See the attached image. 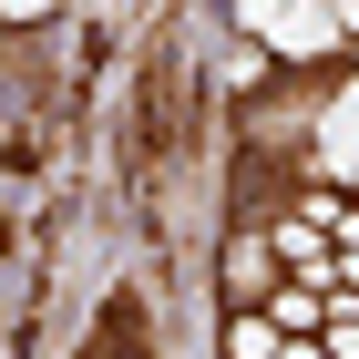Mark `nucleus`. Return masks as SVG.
I'll return each instance as SVG.
<instances>
[{"mask_svg": "<svg viewBox=\"0 0 359 359\" xmlns=\"http://www.w3.org/2000/svg\"><path fill=\"white\" fill-rule=\"evenodd\" d=\"M236 31H247L257 52H277V62H318V52H339L329 0H236Z\"/></svg>", "mask_w": 359, "mask_h": 359, "instance_id": "f257e3e1", "label": "nucleus"}, {"mask_svg": "<svg viewBox=\"0 0 359 359\" xmlns=\"http://www.w3.org/2000/svg\"><path fill=\"white\" fill-rule=\"evenodd\" d=\"M257 226H267V247H277V267L298 277V287H349V267H339V247H329V236H318V226L298 216V205H267V216H257Z\"/></svg>", "mask_w": 359, "mask_h": 359, "instance_id": "f03ea898", "label": "nucleus"}, {"mask_svg": "<svg viewBox=\"0 0 359 359\" xmlns=\"http://www.w3.org/2000/svg\"><path fill=\"white\" fill-rule=\"evenodd\" d=\"M277 287H287V277H277V247H267V226H236V236H226V308H267Z\"/></svg>", "mask_w": 359, "mask_h": 359, "instance_id": "7ed1b4c3", "label": "nucleus"}, {"mask_svg": "<svg viewBox=\"0 0 359 359\" xmlns=\"http://www.w3.org/2000/svg\"><path fill=\"white\" fill-rule=\"evenodd\" d=\"M308 175H318V185H349L359 175V83H339L329 103H318V154H308Z\"/></svg>", "mask_w": 359, "mask_h": 359, "instance_id": "20e7f679", "label": "nucleus"}, {"mask_svg": "<svg viewBox=\"0 0 359 359\" xmlns=\"http://www.w3.org/2000/svg\"><path fill=\"white\" fill-rule=\"evenodd\" d=\"M298 216H308V226H318V236L339 247V267H359V195H349V185H318V175H308Z\"/></svg>", "mask_w": 359, "mask_h": 359, "instance_id": "39448f33", "label": "nucleus"}, {"mask_svg": "<svg viewBox=\"0 0 359 359\" xmlns=\"http://www.w3.org/2000/svg\"><path fill=\"white\" fill-rule=\"evenodd\" d=\"M267 318H277V339H318L329 329V287H298V277H287V287L267 298Z\"/></svg>", "mask_w": 359, "mask_h": 359, "instance_id": "423d86ee", "label": "nucleus"}, {"mask_svg": "<svg viewBox=\"0 0 359 359\" xmlns=\"http://www.w3.org/2000/svg\"><path fill=\"white\" fill-rule=\"evenodd\" d=\"M287 339H277V318L267 308H226V359H277Z\"/></svg>", "mask_w": 359, "mask_h": 359, "instance_id": "0eeeda50", "label": "nucleus"}, {"mask_svg": "<svg viewBox=\"0 0 359 359\" xmlns=\"http://www.w3.org/2000/svg\"><path fill=\"white\" fill-rule=\"evenodd\" d=\"M41 11H62V0H0V21H41Z\"/></svg>", "mask_w": 359, "mask_h": 359, "instance_id": "6e6552de", "label": "nucleus"}, {"mask_svg": "<svg viewBox=\"0 0 359 359\" xmlns=\"http://www.w3.org/2000/svg\"><path fill=\"white\" fill-rule=\"evenodd\" d=\"M329 21H339V41H359V0H329Z\"/></svg>", "mask_w": 359, "mask_h": 359, "instance_id": "1a4fd4ad", "label": "nucleus"}, {"mask_svg": "<svg viewBox=\"0 0 359 359\" xmlns=\"http://www.w3.org/2000/svg\"><path fill=\"white\" fill-rule=\"evenodd\" d=\"M277 359H329V339H287V349H277Z\"/></svg>", "mask_w": 359, "mask_h": 359, "instance_id": "9d476101", "label": "nucleus"}, {"mask_svg": "<svg viewBox=\"0 0 359 359\" xmlns=\"http://www.w3.org/2000/svg\"><path fill=\"white\" fill-rule=\"evenodd\" d=\"M349 287H359V267H349Z\"/></svg>", "mask_w": 359, "mask_h": 359, "instance_id": "9b49d317", "label": "nucleus"}]
</instances>
